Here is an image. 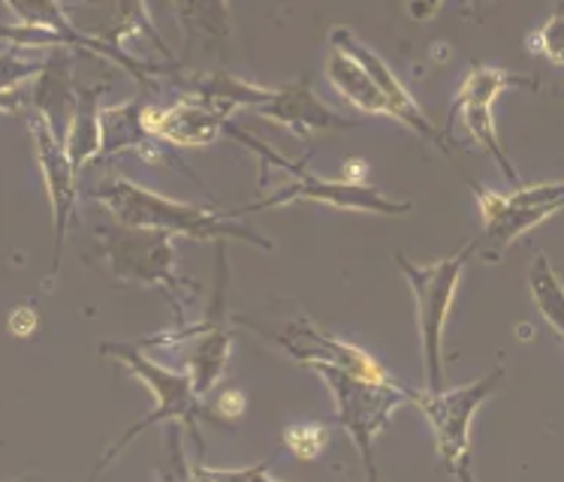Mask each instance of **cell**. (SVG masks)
I'll list each match as a JSON object with an SVG mask.
<instances>
[{
    "label": "cell",
    "mask_w": 564,
    "mask_h": 482,
    "mask_svg": "<svg viewBox=\"0 0 564 482\" xmlns=\"http://www.w3.org/2000/svg\"><path fill=\"white\" fill-rule=\"evenodd\" d=\"M91 196L116 215L118 223H127V227L161 230L194 241H248L253 248L272 251V241L239 223L232 215H218V211H206V208L187 206V202H175V199H166L142 184L127 182L118 175L104 178L94 187Z\"/></svg>",
    "instance_id": "1"
},
{
    "label": "cell",
    "mask_w": 564,
    "mask_h": 482,
    "mask_svg": "<svg viewBox=\"0 0 564 482\" xmlns=\"http://www.w3.org/2000/svg\"><path fill=\"white\" fill-rule=\"evenodd\" d=\"M308 368L326 383V390L335 402L338 425L357 443L359 456L369 468V476L375 480L378 471H375L371 447L383 435V428L390 425L392 410L399 404H414L416 390H408L392 377H366V374L347 371V368L333 365V362H308Z\"/></svg>",
    "instance_id": "2"
},
{
    "label": "cell",
    "mask_w": 564,
    "mask_h": 482,
    "mask_svg": "<svg viewBox=\"0 0 564 482\" xmlns=\"http://www.w3.org/2000/svg\"><path fill=\"white\" fill-rule=\"evenodd\" d=\"M227 133L236 136L239 142H248V149L253 154H260V161L265 163V169L269 166H278V169H284L288 175H293L296 182H290L288 187H281L278 194L265 196L260 202H253V206H245L242 211H263V208H281L290 206V202H321V206L329 208H341V211H366V215H387V218H402L411 211V202H395L390 196H383L380 190L369 187V184H350V182H329V178H321V175H312L305 169V161L293 163L288 157H281L272 149H265L263 142H257L248 133H242L239 127H227ZM239 211V215H242Z\"/></svg>",
    "instance_id": "3"
},
{
    "label": "cell",
    "mask_w": 564,
    "mask_h": 482,
    "mask_svg": "<svg viewBox=\"0 0 564 482\" xmlns=\"http://www.w3.org/2000/svg\"><path fill=\"white\" fill-rule=\"evenodd\" d=\"M477 253V241H468L459 253H453L441 263H411L404 253H395V263L402 269L404 281L411 284L416 299V322H420V347H423V371L426 390L438 392L444 386V326H447L449 305L459 287L462 272Z\"/></svg>",
    "instance_id": "4"
},
{
    "label": "cell",
    "mask_w": 564,
    "mask_h": 482,
    "mask_svg": "<svg viewBox=\"0 0 564 482\" xmlns=\"http://www.w3.org/2000/svg\"><path fill=\"white\" fill-rule=\"evenodd\" d=\"M97 253L112 265L121 281L142 284V287H161L170 293L175 305L178 326H185L182 317V299H185V281L175 275L173 235L161 230H142V227H106L97 230Z\"/></svg>",
    "instance_id": "5"
},
{
    "label": "cell",
    "mask_w": 564,
    "mask_h": 482,
    "mask_svg": "<svg viewBox=\"0 0 564 482\" xmlns=\"http://www.w3.org/2000/svg\"><path fill=\"white\" fill-rule=\"evenodd\" d=\"M100 353L124 362L154 395V410L145 419H139L116 447L106 452L104 464L116 459L133 437H139L142 428H151L158 423H185L187 428H196V419L203 416V404H199V392H196L191 371H170V368L151 362L145 357V341H109L100 347Z\"/></svg>",
    "instance_id": "6"
},
{
    "label": "cell",
    "mask_w": 564,
    "mask_h": 482,
    "mask_svg": "<svg viewBox=\"0 0 564 482\" xmlns=\"http://www.w3.org/2000/svg\"><path fill=\"white\" fill-rule=\"evenodd\" d=\"M505 380V368H496L484 380H474L459 390L438 392H416L414 404L420 414L426 416L432 431H435V449H438L441 464L462 482L471 480V423L477 407L496 392V386Z\"/></svg>",
    "instance_id": "7"
},
{
    "label": "cell",
    "mask_w": 564,
    "mask_h": 482,
    "mask_svg": "<svg viewBox=\"0 0 564 482\" xmlns=\"http://www.w3.org/2000/svg\"><path fill=\"white\" fill-rule=\"evenodd\" d=\"M474 190H477L480 211L486 218L484 239L477 241L486 260H498L519 235H525L564 208V182L519 187L517 194L510 196L489 194L480 187H474Z\"/></svg>",
    "instance_id": "8"
},
{
    "label": "cell",
    "mask_w": 564,
    "mask_h": 482,
    "mask_svg": "<svg viewBox=\"0 0 564 482\" xmlns=\"http://www.w3.org/2000/svg\"><path fill=\"white\" fill-rule=\"evenodd\" d=\"M67 15L73 19V28L82 36H88L91 43L104 48V55H109L116 64L130 69L142 81H145V76L139 73L142 64L127 58L124 52H121V40L130 34H149L163 55L170 52V48L163 46L161 34L151 28L145 0H79V3H69Z\"/></svg>",
    "instance_id": "9"
},
{
    "label": "cell",
    "mask_w": 564,
    "mask_h": 482,
    "mask_svg": "<svg viewBox=\"0 0 564 482\" xmlns=\"http://www.w3.org/2000/svg\"><path fill=\"white\" fill-rule=\"evenodd\" d=\"M510 85H531V81L519 79L513 73L496 67H474L468 73V79L462 81L459 94H456V103H453V116L459 112L462 127L468 130V136L480 145V149L501 166V173L507 175V182L519 184V175L513 169V163L501 149V139H498L496 118H492V106H496L498 94L510 88Z\"/></svg>",
    "instance_id": "10"
},
{
    "label": "cell",
    "mask_w": 564,
    "mask_h": 482,
    "mask_svg": "<svg viewBox=\"0 0 564 482\" xmlns=\"http://www.w3.org/2000/svg\"><path fill=\"white\" fill-rule=\"evenodd\" d=\"M28 130L34 139L36 161L43 169V182H46L48 208H52V220H55V269H58L61 248L67 239L69 223L76 220V196H79V184H76V163L69 157L67 142L58 130L52 127L46 116L31 112L28 116Z\"/></svg>",
    "instance_id": "11"
},
{
    "label": "cell",
    "mask_w": 564,
    "mask_h": 482,
    "mask_svg": "<svg viewBox=\"0 0 564 482\" xmlns=\"http://www.w3.org/2000/svg\"><path fill=\"white\" fill-rule=\"evenodd\" d=\"M145 127L163 142H170L175 149H203L212 145L220 133H227V116L218 112L215 106L199 100L194 94L182 97L173 106H145Z\"/></svg>",
    "instance_id": "12"
},
{
    "label": "cell",
    "mask_w": 564,
    "mask_h": 482,
    "mask_svg": "<svg viewBox=\"0 0 564 482\" xmlns=\"http://www.w3.org/2000/svg\"><path fill=\"white\" fill-rule=\"evenodd\" d=\"M333 46H341L347 48L354 58L362 64V67L369 69L371 76H375V81L380 85V91H383V97H387V103H390V118H395V121H402L404 127H411L416 136H423L426 142H432L435 149L441 151H449L447 142H444V136H441L438 130H435V124L429 121L426 116H423V109L416 106V100L411 97V91L404 88L402 81L395 79V73H392V67L387 64L383 58H378L375 52H371L366 43H359L357 36L350 34L347 28H338V31H333Z\"/></svg>",
    "instance_id": "13"
},
{
    "label": "cell",
    "mask_w": 564,
    "mask_h": 482,
    "mask_svg": "<svg viewBox=\"0 0 564 482\" xmlns=\"http://www.w3.org/2000/svg\"><path fill=\"white\" fill-rule=\"evenodd\" d=\"M253 112L260 118L275 121V124L290 127L300 136H305L308 130H350V127H357V121L341 118L323 103L305 76L293 81V85L275 88V94L263 106H257Z\"/></svg>",
    "instance_id": "14"
},
{
    "label": "cell",
    "mask_w": 564,
    "mask_h": 482,
    "mask_svg": "<svg viewBox=\"0 0 564 482\" xmlns=\"http://www.w3.org/2000/svg\"><path fill=\"white\" fill-rule=\"evenodd\" d=\"M275 341L290 357L300 359L302 365L308 362H333V365H341L347 371H357V374H366V377H390L380 362L362 353L359 347L347 344V341H338L333 335L321 332L312 320H300L290 326L284 335H275Z\"/></svg>",
    "instance_id": "15"
},
{
    "label": "cell",
    "mask_w": 564,
    "mask_h": 482,
    "mask_svg": "<svg viewBox=\"0 0 564 482\" xmlns=\"http://www.w3.org/2000/svg\"><path fill=\"white\" fill-rule=\"evenodd\" d=\"M323 69H326V79H329L335 91L341 94L350 106H357L359 112H366V116H390V103H387V97L380 91L375 76L347 48H329Z\"/></svg>",
    "instance_id": "16"
},
{
    "label": "cell",
    "mask_w": 564,
    "mask_h": 482,
    "mask_svg": "<svg viewBox=\"0 0 564 482\" xmlns=\"http://www.w3.org/2000/svg\"><path fill=\"white\" fill-rule=\"evenodd\" d=\"M191 335H194V350H191V368L187 371L194 377L196 392L206 395L218 383L224 368H227V359H230L232 338L227 332V326H224L220 308L212 310L203 326H194Z\"/></svg>",
    "instance_id": "17"
},
{
    "label": "cell",
    "mask_w": 564,
    "mask_h": 482,
    "mask_svg": "<svg viewBox=\"0 0 564 482\" xmlns=\"http://www.w3.org/2000/svg\"><path fill=\"white\" fill-rule=\"evenodd\" d=\"M100 94L104 88H79L73 124L67 127V151L76 169H82L88 161H97L100 149H104V116L97 109Z\"/></svg>",
    "instance_id": "18"
},
{
    "label": "cell",
    "mask_w": 564,
    "mask_h": 482,
    "mask_svg": "<svg viewBox=\"0 0 564 482\" xmlns=\"http://www.w3.org/2000/svg\"><path fill=\"white\" fill-rule=\"evenodd\" d=\"M187 43H227L230 40V3L227 0H173Z\"/></svg>",
    "instance_id": "19"
},
{
    "label": "cell",
    "mask_w": 564,
    "mask_h": 482,
    "mask_svg": "<svg viewBox=\"0 0 564 482\" xmlns=\"http://www.w3.org/2000/svg\"><path fill=\"white\" fill-rule=\"evenodd\" d=\"M529 287L531 299H534V305L541 310V317L546 320V326L564 341V284L562 277L555 275V269L550 265V260H546L543 253L534 256Z\"/></svg>",
    "instance_id": "20"
},
{
    "label": "cell",
    "mask_w": 564,
    "mask_h": 482,
    "mask_svg": "<svg viewBox=\"0 0 564 482\" xmlns=\"http://www.w3.org/2000/svg\"><path fill=\"white\" fill-rule=\"evenodd\" d=\"M7 7L31 28H52L61 34H79L73 28V19L67 15V7H61L58 0H7Z\"/></svg>",
    "instance_id": "21"
},
{
    "label": "cell",
    "mask_w": 564,
    "mask_h": 482,
    "mask_svg": "<svg viewBox=\"0 0 564 482\" xmlns=\"http://www.w3.org/2000/svg\"><path fill=\"white\" fill-rule=\"evenodd\" d=\"M326 440H329V431L323 428V425L314 423H300V425H290L288 431H284V443L288 449L296 456L300 461H314L326 447Z\"/></svg>",
    "instance_id": "22"
},
{
    "label": "cell",
    "mask_w": 564,
    "mask_h": 482,
    "mask_svg": "<svg viewBox=\"0 0 564 482\" xmlns=\"http://www.w3.org/2000/svg\"><path fill=\"white\" fill-rule=\"evenodd\" d=\"M529 46L553 61L555 67H564V10L553 12L546 24L534 36H529Z\"/></svg>",
    "instance_id": "23"
},
{
    "label": "cell",
    "mask_w": 564,
    "mask_h": 482,
    "mask_svg": "<svg viewBox=\"0 0 564 482\" xmlns=\"http://www.w3.org/2000/svg\"><path fill=\"white\" fill-rule=\"evenodd\" d=\"M191 476H199V480H275L265 464H257V468H239V471H208V468H194Z\"/></svg>",
    "instance_id": "24"
},
{
    "label": "cell",
    "mask_w": 564,
    "mask_h": 482,
    "mask_svg": "<svg viewBox=\"0 0 564 482\" xmlns=\"http://www.w3.org/2000/svg\"><path fill=\"white\" fill-rule=\"evenodd\" d=\"M441 3H444V0H404V12H408L411 22L426 24L429 19L438 15Z\"/></svg>",
    "instance_id": "25"
},
{
    "label": "cell",
    "mask_w": 564,
    "mask_h": 482,
    "mask_svg": "<svg viewBox=\"0 0 564 482\" xmlns=\"http://www.w3.org/2000/svg\"><path fill=\"white\" fill-rule=\"evenodd\" d=\"M484 3H486V0H471V10H474V12L484 10Z\"/></svg>",
    "instance_id": "26"
}]
</instances>
